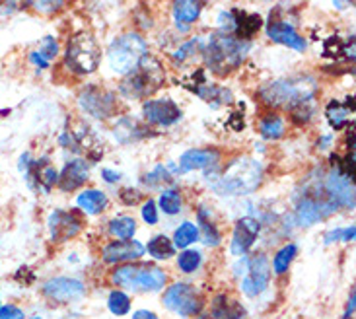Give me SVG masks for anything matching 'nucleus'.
<instances>
[{
  "label": "nucleus",
  "mask_w": 356,
  "mask_h": 319,
  "mask_svg": "<svg viewBox=\"0 0 356 319\" xmlns=\"http://www.w3.org/2000/svg\"><path fill=\"white\" fill-rule=\"evenodd\" d=\"M318 94V82L312 76H294L275 80L259 88L257 97L263 104L277 109H292L294 106L312 101Z\"/></svg>",
  "instance_id": "obj_1"
},
{
  "label": "nucleus",
  "mask_w": 356,
  "mask_h": 319,
  "mask_svg": "<svg viewBox=\"0 0 356 319\" xmlns=\"http://www.w3.org/2000/svg\"><path fill=\"white\" fill-rule=\"evenodd\" d=\"M250 53V43L232 38L228 33H212L209 43L202 47V58L207 67L216 74H228L243 63Z\"/></svg>",
  "instance_id": "obj_2"
},
{
  "label": "nucleus",
  "mask_w": 356,
  "mask_h": 319,
  "mask_svg": "<svg viewBox=\"0 0 356 319\" xmlns=\"http://www.w3.org/2000/svg\"><path fill=\"white\" fill-rule=\"evenodd\" d=\"M111 282L123 292H160L164 291L168 275L152 263H129L111 272Z\"/></svg>",
  "instance_id": "obj_3"
},
{
  "label": "nucleus",
  "mask_w": 356,
  "mask_h": 319,
  "mask_svg": "<svg viewBox=\"0 0 356 319\" xmlns=\"http://www.w3.org/2000/svg\"><path fill=\"white\" fill-rule=\"evenodd\" d=\"M263 179V167L253 158H238L234 160L220 179L214 183V191L220 195H248L259 187Z\"/></svg>",
  "instance_id": "obj_4"
},
{
  "label": "nucleus",
  "mask_w": 356,
  "mask_h": 319,
  "mask_svg": "<svg viewBox=\"0 0 356 319\" xmlns=\"http://www.w3.org/2000/svg\"><path fill=\"white\" fill-rule=\"evenodd\" d=\"M165 82V70L158 58L145 57L140 65L131 70L119 84V92L131 99L152 96Z\"/></svg>",
  "instance_id": "obj_5"
},
{
  "label": "nucleus",
  "mask_w": 356,
  "mask_h": 319,
  "mask_svg": "<svg viewBox=\"0 0 356 319\" xmlns=\"http://www.w3.org/2000/svg\"><path fill=\"white\" fill-rule=\"evenodd\" d=\"M270 272V261L265 253L243 257L234 267V275L240 281V291L245 298H257L269 288Z\"/></svg>",
  "instance_id": "obj_6"
},
{
  "label": "nucleus",
  "mask_w": 356,
  "mask_h": 319,
  "mask_svg": "<svg viewBox=\"0 0 356 319\" xmlns=\"http://www.w3.org/2000/svg\"><path fill=\"white\" fill-rule=\"evenodd\" d=\"M145 57H148V45L145 38L133 31L119 35L107 51L109 67L119 74H129L131 70H135Z\"/></svg>",
  "instance_id": "obj_7"
},
{
  "label": "nucleus",
  "mask_w": 356,
  "mask_h": 319,
  "mask_svg": "<svg viewBox=\"0 0 356 319\" xmlns=\"http://www.w3.org/2000/svg\"><path fill=\"white\" fill-rule=\"evenodd\" d=\"M162 304L168 311L185 319L201 316L204 310V298L201 291L191 282H174L164 291Z\"/></svg>",
  "instance_id": "obj_8"
},
{
  "label": "nucleus",
  "mask_w": 356,
  "mask_h": 319,
  "mask_svg": "<svg viewBox=\"0 0 356 319\" xmlns=\"http://www.w3.org/2000/svg\"><path fill=\"white\" fill-rule=\"evenodd\" d=\"M99 47L90 31H80L68 39L65 63L76 74H92L99 65Z\"/></svg>",
  "instance_id": "obj_9"
},
{
  "label": "nucleus",
  "mask_w": 356,
  "mask_h": 319,
  "mask_svg": "<svg viewBox=\"0 0 356 319\" xmlns=\"http://www.w3.org/2000/svg\"><path fill=\"white\" fill-rule=\"evenodd\" d=\"M337 208V204L329 199L325 187L321 191L308 189V193L304 195V199H300L298 206H296V216H298L300 226H312L319 220H325Z\"/></svg>",
  "instance_id": "obj_10"
},
{
  "label": "nucleus",
  "mask_w": 356,
  "mask_h": 319,
  "mask_svg": "<svg viewBox=\"0 0 356 319\" xmlns=\"http://www.w3.org/2000/svg\"><path fill=\"white\" fill-rule=\"evenodd\" d=\"M78 104L88 115L96 117V119H109L111 115H115L117 111L115 96L97 86L84 88L78 96Z\"/></svg>",
  "instance_id": "obj_11"
},
{
  "label": "nucleus",
  "mask_w": 356,
  "mask_h": 319,
  "mask_svg": "<svg viewBox=\"0 0 356 319\" xmlns=\"http://www.w3.org/2000/svg\"><path fill=\"white\" fill-rule=\"evenodd\" d=\"M41 292L47 300L55 302V304H70V302H78L84 298L86 284L78 279H70V277H55L43 284Z\"/></svg>",
  "instance_id": "obj_12"
},
{
  "label": "nucleus",
  "mask_w": 356,
  "mask_h": 319,
  "mask_svg": "<svg viewBox=\"0 0 356 319\" xmlns=\"http://www.w3.org/2000/svg\"><path fill=\"white\" fill-rule=\"evenodd\" d=\"M143 113H145L146 121L150 125H160V126H172L181 119V109L179 106L172 101V99H150L146 101L143 107Z\"/></svg>",
  "instance_id": "obj_13"
},
{
  "label": "nucleus",
  "mask_w": 356,
  "mask_h": 319,
  "mask_svg": "<svg viewBox=\"0 0 356 319\" xmlns=\"http://www.w3.org/2000/svg\"><path fill=\"white\" fill-rule=\"evenodd\" d=\"M267 35H269L275 43H280V45H286V47L294 49V51H300V53H304L306 49H308V43H306V39L300 35L296 28L289 24L286 19L279 18V16H275V18L269 19V24H267Z\"/></svg>",
  "instance_id": "obj_14"
},
{
  "label": "nucleus",
  "mask_w": 356,
  "mask_h": 319,
  "mask_svg": "<svg viewBox=\"0 0 356 319\" xmlns=\"http://www.w3.org/2000/svg\"><path fill=\"white\" fill-rule=\"evenodd\" d=\"M261 224L257 218L243 216L236 222L234 236H232V253L234 255H245L253 247V243L257 242Z\"/></svg>",
  "instance_id": "obj_15"
},
{
  "label": "nucleus",
  "mask_w": 356,
  "mask_h": 319,
  "mask_svg": "<svg viewBox=\"0 0 356 319\" xmlns=\"http://www.w3.org/2000/svg\"><path fill=\"white\" fill-rule=\"evenodd\" d=\"M49 230L53 242H67L82 230V220L74 213L55 211L49 216Z\"/></svg>",
  "instance_id": "obj_16"
},
{
  "label": "nucleus",
  "mask_w": 356,
  "mask_h": 319,
  "mask_svg": "<svg viewBox=\"0 0 356 319\" xmlns=\"http://www.w3.org/2000/svg\"><path fill=\"white\" fill-rule=\"evenodd\" d=\"M145 245L135 240H127V242H113L107 245L102 259L107 265H119V263H133L136 259H140L145 255Z\"/></svg>",
  "instance_id": "obj_17"
},
{
  "label": "nucleus",
  "mask_w": 356,
  "mask_h": 319,
  "mask_svg": "<svg viewBox=\"0 0 356 319\" xmlns=\"http://www.w3.org/2000/svg\"><path fill=\"white\" fill-rule=\"evenodd\" d=\"M325 191H327L329 199L333 203L343 204V206H348L353 208L355 206V183L348 181L347 177H343L341 174H337L335 170L327 175L325 179Z\"/></svg>",
  "instance_id": "obj_18"
},
{
  "label": "nucleus",
  "mask_w": 356,
  "mask_h": 319,
  "mask_svg": "<svg viewBox=\"0 0 356 319\" xmlns=\"http://www.w3.org/2000/svg\"><path fill=\"white\" fill-rule=\"evenodd\" d=\"M245 313H248L245 306L238 298H234L232 294L220 292V294L212 296L209 319H243Z\"/></svg>",
  "instance_id": "obj_19"
},
{
  "label": "nucleus",
  "mask_w": 356,
  "mask_h": 319,
  "mask_svg": "<svg viewBox=\"0 0 356 319\" xmlns=\"http://www.w3.org/2000/svg\"><path fill=\"white\" fill-rule=\"evenodd\" d=\"M220 152L214 148H195L187 150L179 158V170L181 172H193V170H211L218 164Z\"/></svg>",
  "instance_id": "obj_20"
},
{
  "label": "nucleus",
  "mask_w": 356,
  "mask_h": 319,
  "mask_svg": "<svg viewBox=\"0 0 356 319\" xmlns=\"http://www.w3.org/2000/svg\"><path fill=\"white\" fill-rule=\"evenodd\" d=\"M90 177V165H88L86 160H72L65 165L63 174L58 177V187L63 191H74L78 187L86 183V179Z\"/></svg>",
  "instance_id": "obj_21"
},
{
  "label": "nucleus",
  "mask_w": 356,
  "mask_h": 319,
  "mask_svg": "<svg viewBox=\"0 0 356 319\" xmlns=\"http://www.w3.org/2000/svg\"><path fill=\"white\" fill-rule=\"evenodd\" d=\"M263 26V18L259 14H250L243 10L232 12V31H236V38L240 41L251 39Z\"/></svg>",
  "instance_id": "obj_22"
},
{
  "label": "nucleus",
  "mask_w": 356,
  "mask_h": 319,
  "mask_svg": "<svg viewBox=\"0 0 356 319\" xmlns=\"http://www.w3.org/2000/svg\"><path fill=\"white\" fill-rule=\"evenodd\" d=\"M323 57L337 60V63H353L355 60V38H350L348 43H343L339 35H333L325 41Z\"/></svg>",
  "instance_id": "obj_23"
},
{
  "label": "nucleus",
  "mask_w": 356,
  "mask_h": 319,
  "mask_svg": "<svg viewBox=\"0 0 356 319\" xmlns=\"http://www.w3.org/2000/svg\"><path fill=\"white\" fill-rule=\"evenodd\" d=\"M113 133H115L117 140H121V142H135V140H143L146 135H150L148 129H143V125H138L131 117L119 119Z\"/></svg>",
  "instance_id": "obj_24"
},
{
  "label": "nucleus",
  "mask_w": 356,
  "mask_h": 319,
  "mask_svg": "<svg viewBox=\"0 0 356 319\" xmlns=\"http://www.w3.org/2000/svg\"><path fill=\"white\" fill-rule=\"evenodd\" d=\"M58 55V43L57 39L51 38H43L39 41V49L38 51H33L31 55H29V63L33 65V67L38 68H47L51 65V60Z\"/></svg>",
  "instance_id": "obj_25"
},
{
  "label": "nucleus",
  "mask_w": 356,
  "mask_h": 319,
  "mask_svg": "<svg viewBox=\"0 0 356 319\" xmlns=\"http://www.w3.org/2000/svg\"><path fill=\"white\" fill-rule=\"evenodd\" d=\"M195 94L204 99L209 106L212 107H222L232 104V92L226 88L216 86V84H202L195 90Z\"/></svg>",
  "instance_id": "obj_26"
},
{
  "label": "nucleus",
  "mask_w": 356,
  "mask_h": 319,
  "mask_svg": "<svg viewBox=\"0 0 356 319\" xmlns=\"http://www.w3.org/2000/svg\"><path fill=\"white\" fill-rule=\"evenodd\" d=\"M202 4L193 2V0H179L174 4V18L177 22V26H181L187 31V26L197 22L201 16Z\"/></svg>",
  "instance_id": "obj_27"
},
{
  "label": "nucleus",
  "mask_w": 356,
  "mask_h": 319,
  "mask_svg": "<svg viewBox=\"0 0 356 319\" xmlns=\"http://www.w3.org/2000/svg\"><path fill=\"white\" fill-rule=\"evenodd\" d=\"M106 193L97 191V189H86L78 195V206L88 214H102L107 208Z\"/></svg>",
  "instance_id": "obj_28"
},
{
  "label": "nucleus",
  "mask_w": 356,
  "mask_h": 319,
  "mask_svg": "<svg viewBox=\"0 0 356 319\" xmlns=\"http://www.w3.org/2000/svg\"><path fill=\"white\" fill-rule=\"evenodd\" d=\"M353 111H355V101L350 97H347V106H343L341 101H331L327 109H325V115H327L329 125L333 126L335 131H339V129L347 125L348 113H353Z\"/></svg>",
  "instance_id": "obj_29"
},
{
  "label": "nucleus",
  "mask_w": 356,
  "mask_h": 319,
  "mask_svg": "<svg viewBox=\"0 0 356 319\" xmlns=\"http://www.w3.org/2000/svg\"><path fill=\"white\" fill-rule=\"evenodd\" d=\"M107 310L117 318L129 316L131 310H133V298L127 292L115 288V291L109 292V296H107Z\"/></svg>",
  "instance_id": "obj_30"
},
{
  "label": "nucleus",
  "mask_w": 356,
  "mask_h": 319,
  "mask_svg": "<svg viewBox=\"0 0 356 319\" xmlns=\"http://www.w3.org/2000/svg\"><path fill=\"white\" fill-rule=\"evenodd\" d=\"M296 253H298V247L294 243H286L284 247H280L273 263H270V271L275 272V275H279V277L286 275L290 265L294 261V257H296Z\"/></svg>",
  "instance_id": "obj_31"
},
{
  "label": "nucleus",
  "mask_w": 356,
  "mask_h": 319,
  "mask_svg": "<svg viewBox=\"0 0 356 319\" xmlns=\"http://www.w3.org/2000/svg\"><path fill=\"white\" fill-rule=\"evenodd\" d=\"M199 240H202L204 245H211V247H216V245H220L222 242V234L220 230L216 228V224L211 222L204 213H202V208L199 211Z\"/></svg>",
  "instance_id": "obj_32"
},
{
  "label": "nucleus",
  "mask_w": 356,
  "mask_h": 319,
  "mask_svg": "<svg viewBox=\"0 0 356 319\" xmlns=\"http://www.w3.org/2000/svg\"><path fill=\"white\" fill-rule=\"evenodd\" d=\"M199 53L202 55L201 39H191V41L183 43L175 53H172V63H174L175 67H187V65H191V60Z\"/></svg>",
  "instance_id": "obj_33"
},
{
  "label": "nucleus",
  "mask_w": 356,
  "mask_h": 319,
  "mask_svg": "<svg viewBox=\"0 0 356 319\" xmlns=\"http://www.w3.org/2000/svg\"><path fill=\"white\" fill-rule=\"evenodd\" d=\"M107 230L111 236H115L119 242H127V240H133V234L136 230V222L131 216H117L113 218Z\"/></svg>",
  "instance_id": "obj_34"
},
{
  "label": "nucleus",
  "mask_w": 356,
  "mask_h": 319,
  "mask_svg": "<svg viewBox=\"0 0 356 319\" xmlns=\"http://www.w3.org/2000/svg\"><path fill=\"white\" fill-rule=\"evenodd\" d=\"M284 121L280 119L277 113H267V115L261 119L259 123V131L263 138H267V140H277L280 136L284 135Z\"/></svg>",
  "instance_id": "obj_35"
},
{
  "label": "nucleus",
  "mask_w": 356,
  "mask_h": 319,
  "mask_svg": "<svg viewBox=\"0 0 356 319\" xmlns=\"http://www.w3.org/2000/svg\"><path fill=\"white\" fill-rule=\"evenodd\" d=\"M148 253L154 257V259H158V261H165V259H172L175 255V247L174 243L170 242L165 236H156V238H152L150 242H148Z\"/></svg>",
  "instance_id": "obj_36"
},
{
  "label": "nucleus",
  "mask_w": 356,
  "mask_h": 319,
  "mask_svg": "<svg viewBox=\"0 0 356 319\" xmlns=\"http://www.w3.org/2000/svg\"><path fill=\"white\" fill-rule=\"evenodd\" d=\"M199 240V228L191 222H183L174 234V247L185 250Z\"/></svg>",
  "instance_id": "obj_37"
},
{
  "label": "nucleus",
  "mask_w": 356,
  "mask_h": 319,
  "mask_svg": "<svg viewBox=\"0 0 356 319\" xmlns=\"http://www.w3.org/2000/svg\"><path fill=\"white\" fill-rule=\"evenodd\" d=\"M202 263V255L197 250H185L179 253L177 257V269L185 275H193L195 271H199Z\"/></svg>",
  "instance_id": "obj_38"
},
{
  "label": "nucleus",
  "mask_w": 356,
  "mask_h": 319,
  "mask_svg": "<svg viewBox=\"0 0 356 319\" xmlns=\"http://www.w3.org/2000/svg\"><path fill=\"white\" fill-rule=\"evenodd\" d=\"M160 208L165 214L174 216L181 211V195L177 193L175 189H168L164 193L160 195Z\"/></svg>",
  "instance_id": "obj_39"
},
{
  "label": "nucleus",
  "mask_w": 356,
  "mask_h": 319,
  "mask_svg": "<svg viewBox=\"0 0 356 319\" xmlns=\"http://www.w3.org/2000/svg\"><path fill=\"white\" fill-rule=\"evenodd\" d=\"M174 179H172V175L168 174V170H165L164 165H158L154 172H150V174H146L145 177H143V183L150 185L152 189H156V187H160V185L164 183H172Z\"/></svg>",
  "instance_id": "obj_40"
},
{
  "label": "nucleus",
  "mask_w": 356,
  "mask_h": 319,
  "mask_svg": "<svg viewBox=\"0 0 356 319\" xmlns=\"http://www.w3.org/2000/svg\"><path fill=\"white\" fill-rule=\"evenodd\" d=\"M290 111V119L294 125H306L312 115H314V107H312V101H306V104H300V106H294Z\"/></svg>",
  "instance_id": "obj_41"
},
{
  "label": "nucleus",
  "mask_w": 356,
  "mask_h": 319,
  "mask_svg": "<svg viewBox=\"0 0 356 319\" xmlns=\"http://www.w3.org/2000/svg\"><path fill=\"white\" fill-rule=\"evenodd\" d=\"M0 319H28V316L22 306L8 302V304H0Z\"/></svg>",
  "instance_id": "obj_42"
},
{
  "label": "nucleus",
  "mask_w": 356,
  "mask_h": 319,
  "mask_svg": "<svg viewBox=\"0 0 356 319\" xmlns=\"http://www.w3.org/2000/svg\"><path fill=\"white\" fill-rule=\"evenodd\" d=\"M337 240H343V242L355 240V226L345 228V230H335V232H329V236H325V243L337 242Z\"/></svg>",
  "instance_id": "obj_43"
},
{
  "label": "nucleus",
  "mask_w": 356,
  "mask_h": 319,
  "mask_svg": "<svg viewBox=\"0 0 356 319\" xmlns=\"http://www.w3.org/2000/svg\"><path fill=\"white\" fill-rule=\"evenodd\" d=\"M121 201H123V204H127V206H135L140 199H143V193L138 191V189H133V187H127V189H123L121 191Z\"/></svg>",
  "instance_id": "obj_44"
},
{
  "label": "nucleus",
  "mask_w": 356,
  "mask_h": 319,
  "mask_svg": "<svg viewBox=\"0 0 356 319\" xmlns=\"http://www.w3.org/2000/svg\"><path fill=\"white\" fill-rule=\"evenodd\" d=\"M143 218H145V222L150 224V226L158 224V213H156L154 201H148V203H145V206H143Z\"/></svg>",
  "instance_id": "obj_45"
},
{
  "label": "nucleus",
  "mask_w": 356,
  "mask_h": 319,
  "mask_svg": "<svg viewBox=\"0 0 356 319\" xmlns=\"http://www.w3.org/2000/svg\"><path fill=\"white\" fill-rule=\"evenodd\" d=\"M355 306H356V294H355V288H353V291H350V296H348L347 310H345V313H343V319L355 318Z\"/></svg>",
  "instance_id": "obj_46"
},
{
  "label": "nucleus",
  "mask_w": 356,
  "mask_h": 319,
  "mask_svg": "<svg viewBox=\"0 0 356 319\" xmlns=\"http://www.w3.org/2000/svg\"><path fill=\"white\" fill-rule=\"evenodd\" d=\"M133 319H160V316L152 310H136L133 313Z\"/></svg>",
  "instance_id": "obj_47"
},
{
  "label": "nucleus",
  "mask_w": 356,
  "mask_h": 319,
  "mask_svg": "<svg viewBox=\"0 0 356 319\" xmlns=\"http://www.w3.org/2000/svg\"><path fill=\"white\" fill-rule=\"evenodd\" d=\"M33 6L38 10H41V12H51V10L60 8V2H57V4H53V2H35Z\"/></svg>",
  "instance_id": "obj_48"
},
{
  "label": "nucleus",
  "mask_w": 356,
  "mask_h": 319,
  "mask_svg": "<svg viewBox=\"0 0 356 319\" xmlns=\"http://www.w3.org/2000/svg\"><path fill=\"white\" fill-rule=\"evenodd\" d=\"M102 175H104V179H106L107 183H117V181L121 179V174H117L113 170H104Z\"/></svg>",
  "instance_id": "obj_49"
},
{
  "label": "nucleus",
  "mask_w": 356,
  "mask_h": 319,
  "mask_svg": "<svg viewBox=\"0 0 356 319\" xmlns=\"http://www.w3.org/2000/svg\"><path fill=\"white\" fill-rule=\"evenodd\" d=\"M230 125L232 129L241 131V129H243V115H241V113H234V115L230 117Z\"/></svg>",
  "instance_id": "obj_50"
},
{
  "label": "nucleus",
  "mask_w": 356,
  "mask_h": 319,
  "mask_svg": "<svg viewBox=\"0 0 356 319\" xmlns=\"http://www.w3.org/2000/svg\"><path fill=\"white\" fill-rule=\"evenodd\" d=\"M16 10V4H8V2H2L0 4V16H6L10 12H14Z\"/></svg>",
  "instance_id": "obj_51"
},
{
  "label": "nucleus",
  "mask_w": 356,
  "mask_h": 319,
  "mask_svg": "<svg viewBox=\"0 0 356 319\" xmlns=\"http://www.w3.org/2000/svg\"><path fill=\"white\" fill-rule=\"evenodd\" d=\"M321 140H323V142H321V145H318L319 148H327V146L331 145V138H329V136H323Z\"/></svg>",
  "instance_id": "obj_52"
},
{
  "label": "nucleus",
  "mask_w": 356,
  "mask_h": 319,
  "mask_svg": "<svg viewBox=\"0 0 356 319\" xmlns=\"http://www.w3.org/2000/svg\"><path fill=\"white\" fill-rule=\"evenodd\" d=\"M193 319H209V316H204V313H201V316H197V318Z\"/></svg>",
  "instance_id": "obj_53"
},
{
  "label": "nucleus",
  "mask_w": 356,
  "mask_h": 319,
  "mask_svg": "<svg viewBox=\"0 0 356 319\" xmlns=\"http://www.w3.org/2000/svg\"><path fill=\"white\" fill-rule=\"evenodd\" d=\"M28 319H45V318H41V316H31V318H28Z\"/></svg>",
  "instance_id": "obj_54"
},
{
  "label": "nucleus",
  "mask_w": 356,
  "mask_h": 319,
  "mask_svg": "<svg viewBox=\"0 0 356 319\" xmlns=\"http://www.w3.org/2000/svg\"><path fill=\"white\" fill-rule=\"evenodd\" d=\"M0 304H2V302H0Z\"/></svg>",
  "instance_id": "obj_55"
}]
</instances>
